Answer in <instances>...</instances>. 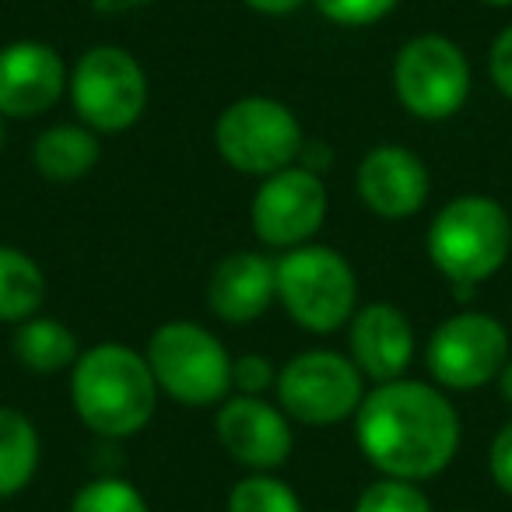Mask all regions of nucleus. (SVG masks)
Returning a JSON list of instances; mask_svg holds the SVG:
<instances>
[{"mask_svg":"<svg viewBox=\"0 0 512 512\" xmlns=\"http://www.w3.org/2000/svg\"><path fill=\"white\" fill-rule=\"evenodd\" d=\"M355 439L383 477L428 481L456 460L460 414L439 386L418 379L376 383L355 411Z\"/></svg>","mask_w":512,"mask_h":512,"instance_id":"f257e3e1","label":"nucleus"},{"mask_svg":"<svg viewBox=\"0 0 512 512\" xmlns=\"http://www.w3.org/2000/svg\"><path fill=\"white\" fill-rule=\"evenodd\" d=\"M71 404L81 425L102 439H130L148 428L158 383L141 351L127 344H95L71 369Z\"/></svg>","mask_w":512,"mask_h":512,"instance_id":"f03ea898","label":"nucleus"},{"mask_svg":"<svg viewBox=\"0 0 512 512\" xmlns=\"http://www.w3.org/2000/svg\"><path fill=\"white\" fill-rule=\"evenodd\" d=\"M428 256L453 288L495 278L512 253V218L495 197L463 193L428 225Z\"/></svg>","mask_w":512,"mask_h":512,"instance_id":"7ed1b4c3","label":"nucleus"},{"mask_svg":"<svg viewBox=\"0 0 512 512\" xmlns=\"http://www.w3.org/2000/svg\"><path fill=\"white\" fill-rule=\"evenodd\" d=\"M274 267H278V302L299 327L313 334H334L351 323L358 309V278L344 253L306 242L285 249Z\"/></svg>","mask_w":512,"mask_h":512,"instance_id":"20e7f679","label":"nucleus"},{"mask_svg":"<svg viewBox=\"0 0 512 512\" xmlns=\"http://www.w3.org/2000/svg\"><path fill=\"white\" fill-rule=\"evenodd\" d=\"M158 393H169L183 407H214L232 390V358L207 327L172 320L151 334L148 351Z\"/></svg>","mask_w":512,"mask_h":512,"instance_id":"39448f33","label":"nucleus"},{"mask_svg":"<svg viewBox=\"0 0 512 512\" xmlns=\"http://www.w3.org/2000/svg\"><path fill=\"white\" fill-rule=\"evenodd\" d=\"M214 148L242 176H274L299 162L306 137L302 123L285 102L246 95L221 109L214 123Z\"/></svg>","mask_w":512,"mask_h":512,"instance_id":"423d86ee","label":"nucleus"},{"mask_svg":"<svg viewBox=\"0 0 512 512\" xmlns=\"http://www.w3.org/2000/svg\"><path fill=\"white\" fill-rule=\"evenodd\" d=\"M74 113L95 134H123L148 109V74L123 46H92L67 78Z\"/></svg>","mask_w":512,"mask_h":512,"instance_id":"0eeeda50","label":"nucleus"},{"mask_svg":"<svg viewBox=\"0 0 512 512\" xmlns=\"http://www.w3.org/2000/svg\"><path fill=\"white\" fill-rule=\"evenodd\" d=\"M393 92L400 106L425 123H442L463 109L470 95V60L439 32L414 36L393 60Z\"/></svg>","mask_w":512,"mask_h":512,"instance_id":"6e6552de","label":"nucleus"},{"mask_svg":"<svg viewBox=\"0 0 512 512\" xmlns=\"http://www.w3.org/2000/svg\"><path fill=\"white\" fill-rule=\"evenodd\" d=\"M278 407L292 421L327 428L351 418L365 400V376L348 355L302 351L278 372Z\"/></svg>","mask_w":512,"mask_h":512,"instance_id":"1a4fd4ad","label":"nucleus"},{"mask_svg":"<svg viewBox=\"0 0 512 512\" xmlns=\"http://www.w3.org/2000/svg\"><path fill=\"white\" fill-rule=\"evenodd\" d=\"M425 362L442 390L488 386L509 362V330L488 313H456L435 327Z\"/></svg>","mask_w":512,"mask_h":512,"instance_id":"9d476101","label":"nucleus"},{"mask_svg":"<svg viewBox=\"0 0 512 512\" xmlns=\"http://www.w3.org/2000/svg\"><path fill=\"white\" fill-rule=\"evenodd\" d=\"M249 221L264 246L295 249L313 242L327 221V186L320 172L295 162L274 176H264L253 193Z\"/></svg>","mask_w":512,"mask_h":512,"instance_id":"9b49d317","label":"nucleus"},{"mask_svg":"<svg viewBox=\"0 0 512 512\" xmlns=\"http://www.w3.org/2000/svg\"><path fill=\"white\" fill-rule=\"evenodd\" d=\"M278 404L264 397H225L218 404L214 432L218 442L235 463L253 474H271L292 456V425Z\"/></svg>","mask_w":512,"mask_h":512,"instance_id":"f8f14e48","label":"nucleus"},{"mask_svg":"<svg viewBox=\"0 0 512 512\" xmlns=\"http://www.w3.org/2000/svg\"><path fill=\"white\" fill-rule=\"evenodd\" d=\"M67 67L53 46L39 39H18L0 46V116L32 120L50 113L67 92Z\"/></svg>","mask_w":512,"mask_h":512,"instance_id":"ddd939ff","label":"nucleus"},{"mask_svg":"<svg viewBox=\"0 0 512 512\" xmlns=\"http://www.w3.org/2000/svg\"><path fill=\"white\" fill-rule=\"evenodd\" d=\"M355 186L362 204L379 218H411L425 207L432 179L428 165L400 144H379L358 162Z\"/></svg>","mask_w":512,"mask_h":512,"instance_id":"4468645a","label":"nucleus"},{"mask_svg":"<svg viewBox=\"0 0 512 512\" xmlns=\"http://www.w3.org/2000/svg\"><path fill=\"white\" fill-rule=\"evenodd\" d=\"M348 344V358L372 383L404 379V372L414 362V327L404 316V309L390 306V302L358 306L355 316H351Z\"/></svg>","mask_w":512,"mask_h":512,"instance_id":"2eb2a0df","label":"nucleus"},{"mask_svg":"<svg viewBox=\"0 0 512 512\" xmlns=\"http://www.w3.org/2000/svg\"><path fill=\"white\" fill-rule=\"evenodd\" d=\"M278 302V267L264 253L239 249L207 278V306L225 323H253Z\"/></svg>","mask_w":512,"mask_h":512,"instance_id":"dca6fc26","label":"nucleus"},{"mask_svg":"<svg viewBox=\"0 0 512 512\" xmlns=\"http://www.w3.org/2000/svg\"><path fill=\"white\" fill-rule=\"evenodd\" d=\"M99 134L85 123H57L46 127L32 144L36 172L50 183H78L99 165Z\"/></svg>","mask_w":512,"mask_h":512,"instance_id":"f3484780","label":"nucleus"},{"mask_svg":"<svg viewBox=\"0 0 512 512\" xmlns=\"http://www.w3.org/2000/svg\"><path fill=\"white\" fill-rule=\"evenodd\" d=\"M11 348H15L18 365L36 376H57V372L74 369V362L81 358L74 330L50 316H29L25 323H18Z\"/></svg>","mask_w":512,"mask_h":512,"instance_id":"a211bd4d","label":"nucleus"},{"mask_svg":"<svg viewBox=\"0 0 512 512\" xmlns=\"http://www.w3.org/2000/svg\"><path fill=\"white\" fill-rule=\"evenodd\" d=\"M39 470V432L29 414L0 407V498H11L32 484Z\"/></svg>","mask_w":512,"mask_h":512,"instance_id":"6ab92c4d","label":"nucleus"},{"mask_svg":"<svg viewBox=\"0 0 512 512\" xmlns=\"http://www.w3.org/2000/svg\"><path fill=\"white\" fill-rule=\"evenodd\" d=\"M46 299L43 267L15 246H0V323H25Z\"/></svg>","mask_w":512,"mask_h":512,"instance_id":"aec40b11","label":"nucleus"},{"mask_svg":"<svg viewBox=\"0 0 512 512\" xmlns=\"http://www.w3.org/2000/svg\"><path fill=\"white\" fill-rule=\"evenodd\" d=\"M225 512H302V498L281 477L249 474L228 491Z\"/></svg>","mask_w":512,"mask_h":512,"instance_id":"412c9836","label":"nucleus"},{"mask_svg":"<svg viewBox=\"0 0 512 512\" xmlns=\"http://www.w3.org/2000/svg\"><path fill=\"white\" fill-rule=\"evenodd\" d=\"M71 512H151L148 498L123 477H99L88 481L85 488L74 495Z\"/></svg>","mask_w":512,"mask_h":512,"instance_id":"4be33fe9","label":"nucleus"},{"mask_svg":"<svg viewBox=\"0 0 512 512\" xmlns=\"http://www.w3.org/2000/svg\"><path fill=\"white\" fill-rule=\"evenodd\" d=\"M355 512H432L428 495L418 488V481H400V477H383L369 484L358 495Z\"/></svg>","mask_w":512,"mask_h":512,"instance_id":"5701e85b","label":"nucleus"},{"mask_svg":"<svg viewBox=\"0 0 512 512\" xmlns=\"http://www.w3.org/2000/svg\"><path fill=\"white\" fill-rule=\"evenodd\" d=\"M327 22L348 25V29H362V25H376L397 8L400 0H313Z\"/></svg>","mask_w":512,"mask_h":512,"instance_id":"b1692460","label":"nucleus"},{"mask_svg":"<svg viewBox=\"0 0 512 512\" xmlns=\"http://www.w3.org/2000/svg\"><path fill=\"white\" fill-rule=\"evenodd\" d=\"M274 386H278V369L267 358L246 355L232 362V390H239L242 397H264Z\"/></svg>","mask_w":512,"mask_h":512,"instance_id":"393cba45","label":"nucleus"},{"mask_svg":"<svg viewBox=\"0 0 512 512\" xmlns=\"http://www.w3.org/2000/svg\"><path fill=\"white\" fill-rule=\"evenodd\" d=\"M488 74H491V85L498 88V95L512 99V25H505L495 36V43H491Z\"/></svg>","mask_w":512,"mask_h":512,"instance_id":"a878e982","label":"nucleus"},{"mask_svg":"<svg viewBox=\"0 0 512 512\" xmlns=\"http://www.w3.org/2000/svg\"><path fill=\"white\" fill-rule=\"evenodd\" d=\"M488 470H491V481L498 484V491L512 495V421H505L495 439H491Z\"/></svg>","mask_w":512,"mask_h":512,"instance_id":"bb28decb","label":"nucleus"},{"mask_svg":"<svg viewBox=\"0 0 512 512\" xmlns=\"http://www.w3.org/2000/svg\"><path fill=\"white\" fill-rule=\"evenodd\" d=\"M242 4H246V8H253V11H260V15L281 18V15H295L306 0H242Z\"/></svg>","mask_w":512,"mask_h":512,"instance_id":"cd10ccee","label":"nucleus"},{"mask_svg":"<svg viewBox=\"0 0 512 512\" xmlns=\"http://www.w3.org/2000/svg\"><path fill=\"white\" fill-rule=\"evenodd\" d=\"M155 0H92V8L99 15H130V11H141L151 8Z\"/></svg>","mask_w":512,"mask_h":512,"instance_id":"c85d7f7f","label":"nucleus"},{"mask_svg":"<svg viewBox=\"0 0 512 512\" xmlns=\"http://www.w3.org/2000/svg\"><path fill=\"white\" fill-rule=\"evenodd\" d=\"M495 383H498V393H502V400L512 407V358H509V362H505V369L498 372Z\"/></svg>","mask_w":512,"mask_h":512,"instance_id":"c756f323","label":"nucleus"},{"mask_svg":"<svg viewBox=\"0 0 512 512\" xmlns=\"http://www.w3.org/2000/svg\"><path fill=\"white\" fill-rule=\"evenodd\" d=\"M481 4H491V8H509L512 0H481Z\"/></svg>","mask_w":512,"mask_h":512,"instance_id":"7c9ffc66","label":"nucleus"},{"mask_svg":"<svg viewBox=\"0 0 512 512\" xmlns=\"http://www.w3.org/2000/svg\"><path fill=\"white\" fill-rule=\"evenodd\" d=\"M4 137H8V130H4V116H0V151H4Z\"/></svg>","mask_w":512,"mask_h":512,"instance_id":"2f4dec72","label":"nucleus"}]
</instances>
